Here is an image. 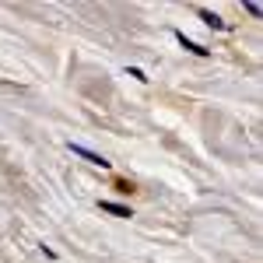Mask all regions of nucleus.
<instances>
[{
  "mask_svg": "<svg viewBox=\"0 0 263 263\" xmlns=\"http://www.w3.org/2000/svg\"><path fill=\"white\" fill-rule=\"evenodd\" d=\"M67 147H70V151H74V155H81V158H88V162L91 165H99V168H109V162H105V158H102V155H95V151H88V147H84V144H67Z\"/></svg>",
  "mask_w": 263,
  "mask_h": 263,
  "instance_id": "f257e3e1",
  "label": "nucleus"
},
{
  "mask_svg": "<svg viewBox=\"0 0 263 263\" xmlns=\"http://www.w3.org/2000/svg\"><path fill=\"white\" fill-rule=\"evenodd\" d=\"M99 207L105 214H116V218H134L130 214V207H123V203H112V200H99Z\"/></svg>",
  "mask_w": 263,
  "mask_h": 263,
  "instance_id": "f03ea898",
  "label": "nucleus"
},
{
  "mask_svg": "<svg viewBox=\"0 0 263 263\" xmlns=\"http://www.w3.org/2000/svg\"><path fill=\"white\" fill-rule=\"evenodd\" d=\"M176 39H179V46H182V49H190V53H197V57H207V53H211V49H203L200 42L186 39V35H182V32H176Z\"/></svg>",
  "mask_w": 263,
  "mask_h": 263,
  "instance_id": "7ed1b4c3",
  "label": "nucleus"
},
{
  "mask_svg": "<svg viewBox=\"0 0 263 263\" xmlns=\"http://www.w3.org/2000/svg\"><path fill=\"white\" fill-rule=\"evenodd\" d=\"M200 18L207 21V25H211V28H218V32H224V21L218 18V14H214V11H200Z\"/></svg>",
  "mask_w": 263,
  "mask_h": 263,
  "instance_id": "20e7f679",
  "label": "nucleus"
}]
</instances>
